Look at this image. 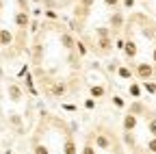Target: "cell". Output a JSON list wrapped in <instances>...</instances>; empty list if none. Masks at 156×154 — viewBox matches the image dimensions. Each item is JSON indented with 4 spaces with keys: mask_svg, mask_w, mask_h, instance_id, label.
I'll return each mask as SVG.
<instances>
[{
    "mask_svg": "<svg viewBox=\"0 0 156 154\" xmlns=\"http://www.w3.org/2000/svg\"><path fill=\"white\" fill-rule=\"evenodd\" d=\"M91 137H93L95 148L102 150V152H111L113 145L117 143V137L113 134V130L106 128V126H98V128H93V130H91Z\"/></svg>",
    "mask_w": 156,
    "mask_h": 154,
    "instance_id": "cell-1",
    "label": "cell"
},
{
    "mask_svg": "<svg viewBox=\"0 0 156 154\" xmlns=\"http://www.w3.org/2000/svg\"><path fill=\"white\" fill-rule=\"evenodd\" d=\"M132 70H134V78L136 81H152L156 76V65L154 63H132Z\"/></svg>",
    "mask_w": 156,
    "mask_h": 154,
    "instance_id": "cell-2",
    "label": "cell"
},
{
    "mask_svg": "<svg viewBox=\"0 0 156 154\" xmlns=\"http://www.w3.org/2000/svg\"><path fill=\"white\" fill-rule=\"evenodd\" d=\"M91 50L100 56H108L113 50H115V41L113 37H95V44L91 46Z\"/></svg>",
    "mask_w": 156,
    "mask_h": 154,
    "instance_id": "cell-3",
    "label": "cell"
},
{
    "mask_svg": "<svg viewBox=\"0 0 156 154\" xmlns=\"http://www.w3.org/2000/svg\"><path fill=\"white\" fill-rule=\"evenodd\" d=\"M44 54H46V48L41 46V35H37L33 46H30V61H33L35 67H39L44 63Z\"/></svg>",
    "mask_w": 156,
    "mask_h": 154,
    "instance_id": "cell-4",
    "label": "cell"
},
{
    "mask_svg": "<svg viewBox=\"0 0 156 154\" xmlns=\"http://www.w3.org/2000/svg\"><path fill=\"white\" fill-rule=\"evenodd\" d=\"M124 26H126V17H124V11L115 9V11L111 13V17H108V28H111L113 33H122V30H124Z\"/></svg>",
    "mask_w": 156,
    "mask_h": 154,
    "instance_id": "cell-5",
    "label": "cell"
},
{
    "mask_svg": "<svg viewBox=\"0 0 156 154\" xmlns=\"http://www.w3.org/2000/svg\"><path fill=\"white\" fill-rule=\"evenodd\" d=\"M58 44H61V48H63L65 52H74V50H76V37L72 35V30L63 28L61 35H58Z\"/></svg>",
    "mask_w": 156,
    "mask_h": 154,
    "instance_id": "cell-6",
    "label": "cell"
},
{
    "mask_svg": "<svg viewBox=\"0 0 156 154\" xmlns=\"http://www.w3.org/2000/svg\"><path fill=\"white\" fill-rule=\"evenodd\" d=\"M128 111H130V113H134L136 117H145V122H147L150 117H154V113H152V111H150L141 100H134V102L128 106Z\"/></svg>",
    "mask_w": 156,
    "mask_h": 154,
    "instance_id": "cell-7",
    "label": "cell"
},
{
    "mask_svg": "<svg viewBox=\"0 0 156 154\" xmlns=\"http://www.w3.org/2000/svg\"><path fill=\"white\" fill-rule=\"evenodd\" d=\"M13 24L17 26V28H24V30H28V26H30V11H15V15H13Z\"/></svg>",
    "mask_w": 156,
    "mask_h": 154,
    "instance_id": "cell-8",
    "label": "cell"
},
{
    "mask_svg": "<svg viewBox=\"0 0 156 154\" xmlns=\"http://www.w3.org/2000/svg\"><path fill=\"white\" fill-rule=\"evenodd\" d=\"M136 126H139V117H136L134 113L126 111L124 120H122V130H124V132H134V130H136Z\"/></svg>",
    "mask_w": 156,
    "mask_h": 154,
    "instance_id": "cell-9",
    "label": "cell"
},
{
    "mask_svg": "<svg viewBox=\"0 0 156 154\" xmlns=\"http://www.w3.org/2000/svg\"><path fill=\"white\" fill-rule=\"evenodd\" d=\"M7 95H9V100L11 102H22V98H24V91H22V87H20L17 83H7Z\"/></svg>",
    "mask_w": 156,
    "mask_h": 154,
    "instance_id": "cell-10",
    "label": "cell"
},
{
    "mask_svg": "<svg viewBox=\"0 0 156 154\" xmlns=\"http://www.w3.org/2000/svg\"><path fill=\"white\" fill-rule=\"evenodd\" d=\"M63 154H78V145H76L74 134L69 130L63 134Z\"/></svg>",
    "mask_w": 156,
    "mask_h": 154,
    "instance_id": "cell-11",
    "label": "cell"
},
{
    "mask_svg": "<svg viewBox=\"0 0 156 154\" xmlns=\"http://www.w3.org/2000/svg\"><path fill=\"white\" fill-rule=\"evenodd\" d=\"M106 93H108L106 85H100V83L89 85V98H93V100H102V98H106Z\"/></svg>",
    "mask_w": 156,
    "mask_h": 154,
    "instance_id": "cell-12",
    "label": "cell"
},
{
    "mask_svg": "<svg viewBox=\"0 0 156 154\" xmlns=\"http://www.w3.org/2000/svg\"><path fill=\"white\" fill-rule=\"evenodd\" d=\"M117 76H119V78L122 81H134V70H132V65L128 63H119V65H117V72H115Z\"/></svg>",
    "mask_w": 156,
    "mask_h": 154,
    "instance_id": "cell-13",
    "label": "cell"
},
{
    "mask_svg": "<svg viewBox=\"0 0 156 154\" xmlns=\"http://www.w3.org/2000/svg\"><path fill=\"white\" fill-rule=\"evenodd\" d=\"M15 44V35L9 28H0V48H9Z\"/></svg>",
    "mask_w": 156,
    "mask_h": 154,
    "instance_id": "cell-14",
    "label": "cell"
},
{
    "mask_svg": "<svg viewBox=\"0 0 156 154\" xmlns=\"http://www.w3.org/2000/svg\"><path fill=\"white\" fill-rule=\"evenodd\" d=\"M128 95H130V98H134V100H139L141 95H143V87H141L139 81H132V83L128 85Z\"/></svg>",
    "mask_w": 156,
    "mask_h": 154,
    "instance_id": "cell-15",
    "label": "cell"
},
{
    "mask_svg": "<svg viewBox=\"0 0 156 154\" xmlns=\"http://www.w3.org/2000/svg\"><path fill=\"white\" fill-rule=\"evenodd\" d=\"M24 87H26V91H28L30 95H39V89L35 87V76H33L30 72L24 76Z\"/></svg>",
    "mask_w": 156,
    "mask_h": 154,
    "instance_id": "cell-16",
    "label": "cell"
},
{
    "mask_svg": "<svg viewBox=\"0 0 156 154\" xmlns=\"http://www.w3.org/2000/svg\"><path fill=\"white\" fill-rule=\"evenodd\" d=\"M30 143H33V154H52V152H50V148H48L46 143H41L37 137H33V141H30Z\"/></svg>",
    "mask_w": 156,
    "mask_h": 154,
    "instance_id": "cell-17",
    "label": "cell"
},
{
    "mask_svg": "<svg viewBox=\"0 0 156 154\" xmlns=\"http://www.w3.org/2000/svg\"><path fill=\"white\" fill-rule=\"evenodd\" d=\"M80 154H98V148H95V143H93V137H91V132L87 134V139H85V145H83Z\"/></svg>",
    "mask_w": 156,
    "mask_h": 154,
    "instance_id": "cell-18",
    "label": "cell"
},
{
    "mask_svg": "<svg viewBox=\"0 0 156 154\" xmlns=\"http://www.w3.org/2000/svg\"><path fill=\"white\" fill-rule=\"evenodd\" d=\"M76 54L80 56V59H85V56L89 54V44H87V39H76Z\"/></svg>",
    "mask_w": 156,
    "mask_h": 154,
    "instance_id": "cell-19",
    "label": "cell"
},
{
    "mask_svg": "<svg viewBox=\"0 0 156 154\" xmlns=\"http://www.w3.org/2000/svg\"><path fill=\"white\" fill-rule=\"evenodd\" d=\"M9 124H11V126H13V128H15L17 132H22V130H24V124H22V117H20V115H17V113H11V115H9Z\"/></svg>",
    "mask_w": 156,
    "mask_h": 154,
    "instance_id": "cell-20",
    "label": "cell"
},
{
    "mask_svg": "<svg viewBox=\"0 0 156 154\" xmlns=\"http://www.w3.org/2000/svg\"><path fill=\"white\" fill-rule=\"evenodd\" d=\"M141 83V87L150 93V95H156V81L152 78V81H139Z\"/></svg>",
    "mask_w": 156,
    "mask_h": 154,
    "instance_id": "cell-21",
    "label": "cell"
},
{
    "mask_svg": "<svg viewBox=\"0 0 156 154\" xmlns=\"http://www.w3.org/2000/svg\"><path fill=\"white\" fill-rule=\"evenodd\" d=\"M95 37H113V30L108 26H98L95 28Z\"/></svg>",
    "mask_w": 156,
    "mask_h": 154,
    "instance_id": "cell-22",
    "label": "cell"
},
{
    "mask_svg": "<svg viewBox=\"0 0 156 154\" xmlns=\"http://www.w3.org/2000/svg\"><path fill=\"white\" fill-rule=\"evenodd\" d=\"M111 102H113V106H117V109H126V100L122 98V95H111Z\"/></svg>",
    "mask_w": 156,
    "mask_h": 154,
    "instance_id": "cell-23",
    "label": "cell"
},
{
    "mask_svg": "<svg viewBox=\"0 0 156 154\" xmlns=\"http://www.w3.org/2000/svg\"><path fill=\"white\" fill-rule=\"evenodd\" d=\"M147 132H150V137H156V115L147 120Z\"/></svg>",
    "mask_w": 156,
    "mask_h": 154,
    "instance_id": "cell-24",
    "label": "cell"
},
{
    "mask_svg": "<svg viewBox=\"0 0 156 154\" xmlns=\"http://www.w3.org/2000/svg\"><path fill=\"white\" fill-rule=\"evenodd\" d=\"M102 2H104L108 9H119V7H122V0H102Z\"/></svg>",
    "mask_w": 156,
    "mask_h": 154,
    "instance_id": "cell-25",
    "label": "cell"
},
{
    "mask_svg": "<svg viewBox=\"0 0 156 154\" xmlns=\"http://www.w3.org/2000/svg\"><path fill=\"white\" fill-rule=\"evenodd\" d=\"M145 148H147V152H150V154H156V137H150V141H147V145H145Z\"/></svg>",
    "mask_w": 156,
    "mask_h": 154,
    "instance_id": "cell-26",
    "label": "cell"
},
{
    "mask_svg": "<svg viewBox=\"0 0 156 154\" xmlns=\"http://www.w3.org/2000/svg\"><path fill=\"white\" fill-rule=\"evenodd\" d=\"M124 44H126V37H117V39H115V50L124 52Z\"/></svg>",
    "mask_w": 156,
    "mask_h": 154,
    "instance_id": "cell-27",
    "label": "cell"
},
{
    "mask_svg": "<svg viewBox=\"0 0 156 154\" xmlns=\"http://www.w3.org/2000/svg\"><path fill=\"white\" fill-rule=\"evenodd\" d=\"M95 102H98V100H93V98H85V102H83V104H85V109H87V111H93V109H95Z\"/></svg>",
    "mask_w": 156,
    "mask_h": 154,
    "instance_id": "cell-28",
    "label": "cell"
},
{
    "mask_svg": "<svg viewBox=\"0 0 156 154\" xmlns=\"http://www.w3.org/2000/svg\"><path fill=\"white\" fill-rule=\"evenodd\" d=\"M134 5H136V0H122V7H124L126 11H132Z\"/></svg>",
    "mask_w": 156,
    "mask_h": 154,
    "instance_id": "cell-29",
    "label": "cell"
},
{
    "mask_svg": "<svg viewBox=\"0 0 156 154\" xmlns=\"http://www.w3.org/2000/svg\"><path fill=\"white\" fill-rule=\"evenodd\" d=\"M46 17H48V20H52V22H56V20H58V13H56L54 9H46Z\"/></svg>",
    "mask_w": 156,
    "mask_h": 154,
    "instance_id": "cell-30",
    "label": "cell"
},
{
    "mask_svg": "<svg viewBox=\"0 0 156 154\" xmlns=\"http://www.w3.org/2000/svg\"><path fill=\"white\" fill-rule=\"evenodd\" d=\"M63 111H69V113H76V111H78V106H76L74 102H63Z\"/></svg>",
    "mask_w": 156,
    "mask_h": 154,
    "instance_id": "cell-31",
    "label": "cell"
},
{
    "mask_svg": "<svg viewBox=\"0 0 156 154\" xmlns=\"http://www.w3.org/2000/svg\"><path fill=\"white\" fill-rule=\"evenodd\" d=\"M28 30H30L33 35H37V33H39V22H37V20H30V26H28Z\"/></svg>",
    "mask_w": 156,
    "mask_h": 154,
    "instance_id": "cell-32",
    "label": "cell"
},
{
    "mask_svg": "<svg viewBox=\"0 0 156 154\" xmlns=\"http://www.w3.org/2000/svg\"><path fill=\"white\" fill-rule=\"evenodd\" d=\"M93 2H95V0H78V5H83V7H87V9H91Z\"/></svg>",
    "mask_w": 156,
    "mask_h": 154,
    "instance_id": "cell-33",
    "label": "cell"
},
{
    "mask_svg": "<svg viewBox=\"0 0 156 154\" xmlns=\"http://www.w3.org/2000/svg\"><path fill=\"white\" fill-rule=\"evenodd\" d=\"M152 63H156V41H154V48H152Z\"/></svg>",
    "mask_w": 156,
    "mask_h": 154,
    "instance_id": "cell-34",
    "label": "cell"
},
{
    "mask_svg": "<svg viewBox=\"0 0 156 154\" xmlns=\"http://www.w3.org/2000/svg\"><path fill=\"white\" fill-rule=\"evenodd\" d=\"M0 11H2V0H0Z\"/></svg>",
    "mask_w": 156,
    "mask_h": 154,
    "instance_id": "cell-35",
    "label": "cell"
},
{
    "mask_svg": "<svg viewBox=\"0 0 156 154\" xmlns=\"http://www.w3.org/2000/svg\"><path fill=\"white\" fill-rule=\"evenodd\" d=\"M7 154H11V152H7Z\"/></svg>",
    "mask_w": 156,
    "mask_h": 154,
    "instance_id": "cell-36",
    "label": "cell"
},
{
    "mask_svg": "<svg viewBox=\"0 0 156 154\" xmlns=\"http://www.w3.org/2000/svg\"><path fill=\"white\" fill-rule=\"evenodd\" d=\"M143 2H145V0H143Z\"/></svg>",
    "mask_w": 156,
    "mask_h": 154,
    "instance_id": "cell-37",
    "label": "cell"
}]
</instances>
